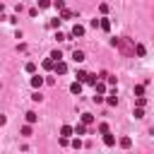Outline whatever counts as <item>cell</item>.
Returning <instances> with one entry per match:
<instances>
[{
	"mask_svg": "<svg viewBox=\"0 0 154 154\" xmlns=\"http://www.w3.org/2000/svg\"><path fill=\"white\" fill-rule=\"evenodd\" d=\"M53 70H55V75H65V72H67V63L55 60V63H53Z\"/></svg>",
	"mask_w": 154,
	"mask_h": 154,
	"instance_id": "obj_1",
	"label": "cell"
},
{
	"mask_svg": "<svg viewBox=\"0 0 154 154\" xmlns=\"http://www.w3.org/2000/svg\"><path fill=\"white\" fill-rule=\"evenodd\" d=\"M72 135H87V125H84V123H77V125L72 128Z\"/></svg>",
	"mask_w": 154,
	"mask_h": 154,
	"instance_id": "obj_2",
	"label": "cell"
},
{
	"mask_svg": "<svg viewBox=\"0 0 154 154\" xmlns=\"http://www.w3.org/2000/svg\"><path fill=\"white\" fill-rule=\"evenodd\" d=\"M70 36H84V26L82 24H75L72 31H70Z\"/></svg>",
	"mask_w": 154,
	"mask_h": 154,
	"instance_id": "obj_3",
	"label": "cell"
},
{
	"mask_svg": "<svg viewBox=\"0 0 154 154\" xmlns=\"http://www.w3.org/2000/svg\"><path fill=\"white\" fill-rule=\"evenodd\" d=\"M72 60H75V63H84V60H87V55H84L82 51H72Z\"/></svg>",
	"mask_w": 154,
	"mask_h": 154,
	"instance_id": "obj_4",
	"label": "cell"
},
{
	"mask_svg": "<svg viewBox=\"0 0 154 154\" xmlns=\"http://www.w3.org/2000/svg\"><path fill=\"white\" fill-rule=\"evenodd\" d=\"M103 144H106V147H113V144H116V137H113L111 132H103Z\"/></svg>",
	"mask_w": 154,
	"mask_h": 154,
	"instance_id": "obj_5",
	"label": "cell"
},
{
	"mask_svg": "<svg viewBox=\"0 0 154 154\" xmlns=\"http://www.w3.org/2000/svg\"><path fill=\"white\" fill-rule=\"evenodd\" d=\"M70 91L79 96V94H82V82H72V84H70Z\"/></svg>",
	"mask_w": 154,
	"mask_h": 154,
	"instance_id": "obj_6",
	"label": "cell"
},
{
	"mask_svg": "<svg viewBox=\"0 0 154 154\" xmlns=\"http://www.w3.org/2000/svg\"><path fill=\"white\" fill-rule=\"evenodd\" d=\"M99 29H103V31H111V22L103 17V19H99Z\"/></svg>",
	"mask_w": 154,
	"mask_h": 154,
	"instance_id": "obj_7",
	"label": "cell"
},
{
	"mask_svg": "<svg viewBox=\"0 0 154 154\" xmlns=\"http://www.w3.org/2000/svg\"><path fill=\"white\" fill-rule=\"evenodd\" d=\"M96 79H99L96 75H89V72H87V77H84V84H89V87H94V84H96Z\"/></svg>",
	"mask_w": 154,
	"mask_h": 154,
	"instance_id": "obj_8",
	"label": "cell"
},
{
	"mask_svg": "<svg viewBox=\"0 0 154 154\" xmlns=\"http://www.w3.org/2000/svg\"><path fill=\"white\" fill-rule=\"evenodd\" d=\"M41 84H43V77H38V75H34V77H31V87H34V89H38Z\"/></svg>",
	"mask_w": 154,
	"mask_h": 154,
	"instance_id": "obj_9",
	"label": "cell"
},
{
	"mask_svg": "<svg viewBox=\"0 0 154 154\" xmlns=\"http://www.w3.org/2000/svg\"><path fill=\"white\" fill-rule=\"evenodd\" d=\"M94 89H96V94H103V91H106V82H101V79H96V84H94Z\"/></svg>",
	"mask_w": 154,
	"mask_h": 154,
	"instance_id": "obj_10",
	"label": "cell"
},
{
	"mask_svg": "<svg viewBox=\"0 0 154 154\" xmlns=\"http://www.w3.org/2000/svg\"><path fill=\"white\" fill-rule=\"evenodd\" d=\"M79 123H84V125H91V123H94V116H91V113H82V120H79Z\"/></svg>",
	"mask_w": 154,
	"mask_h": 154,
	"instance_id": "obj_11",
	"label": "cell"
},
{
	"mask_svg": "<svg viewBox=\"0 0 154 154\" xmlns=\"http://www.w3.org/2000/svg\"><path fill=\"white\" fill-rule=\"evenodd\" d=\"M72 135V125H63L60 128V137H70Z\"/></svg>",
	"mask_w": 154,
	"mask_h": 154,
	"instance_id": "obj_12",
	"label": "cell"
},
{
	"mask_svg": "<svg viewBox=\"0 0 154 154\" xmlns=\"http://www.w3.org/2000/svg\"><path fill=\"white\" fill-rule=\"evenodd\" d=\"M72 17H75V12H70V10H65V7L60 10V19H72Z\"/></svg>",
	"mask_w": 154,
	"mask_h": 154,
	"instance_id": "obj_13",
	"label": "cell"
},
{
	"mask_svg": "<svg viewBox=\"0 0 154 154\" xmlns=\"http://www.w3.org/2000/svg\"><path fill=\"white\" fill-rule=\"evenodd\" d=\"M36 120H38V116H36L34 111H26V123H31V125H34Z\"/></svg>",
	"mask_w": 154,
	"mask_h": 154,
	"instance_id": "obj_14",
	"label": "cell"
},
{
	"mask_svg": "<svg viewBox=\"0 0 154 154\" xmlns=\"http://www.w3.org/2000/svg\"><path fill=\"white\" fill-rule=\"evenodd\" d=\"M120 147H123V149L132 147V140H130V137H120Z\"/></svg>",
	"mask_w": 154,
	"mask_h": 154,
	"instance_id": "obj_15",
	"label": "cell"
},
{
	"mask_svg": "<svg viewBox=\"0 0 154 154\" xmlns=\"http://www.w3.org/2000/svg\"><path fill=\"white\" fill-rule=\"evenodd\" d=\"M106 82H108L111 87H116V84H118V77H116V75H106Z\"/></svg>",
	"mask_w": 154,
	"mask_h": 154,
	"instance_id": "obj_16",
	"label": "cell"
},
{
	"mask_svg": "<svg viewBox=\"0 0 154 154\" xmlns=\"http://www.w3.org/2000/svg\"><path fill=\"white\" fill-rule=\"evenodd\" d=\"M53 63H55V60H51V58H46V60H43V70H53Z\"/></svg>",
	"mask_w": 154,
	"mask_h": 154,
	"instance_id": "obj_17",
	"label": "cell"
},
{
	"mask_svg": "<svg viewBox=\"0 0 154 154\" xmlns=\"http://www.w3.org/2000/svg\"><path fill=\"white\" fill-rule=\"evenodd\" d=\"M24 70H26V72H31V75H34V72H36V63H26V65H24Z\"/></svg>",
	"mask_w": 154,
	"mask_h": 154,
	"instance_id": "obj_18",
	"label": "cell"
},
{
	"mask_svg": "<svg viewBox=\"0 0 154 154\" xmlns=\"http://www.w3.org/2000/svg\"><path fill=\"white\" fill-rule=\"evenodd\" d=\"M22 135H24V137H29V135H31V123H26V125L22 128Z\"/></svg>",
	"mask_w": 154,
	"mask_h": 154,
	"instance_id": "obj_19",
	"label": "cell"
},
{
	"mask_svg": "<svg viewBox=\"0 0 154 154\" xmlns=\"http://www.w3.org/2000/svg\"><path fill=\"white\" fill-rule=\"evenodd\" d=\"M51 5H53L55 10H63V7H65V0H55V2H51Z\"/></svg>",
	"mask_w": 154,
	"mask_h": 154,
	"instance_id": "obj_20",
	"label": "cell"
},
{
	"mask_svg": "<svg viewBox=\"0 0 154 154\" xmlns=\"http://www.w3.org/2000/svg\"><path fill=\"white\" fill-rule=\"evenodd\" d=\"M60 22H63L60 17H58V19H51V24H48V26H51V29H58V26H60Z\"/></svg>",
	"mask_w": 154,
	"mask_h": 154,
	"instance_id": "obj_21",
	"label": "cell"
},
{
	"mask_svg": "<svg viewBox=\"0 0 154 154\" xmlns=\"http://www.w3.org/2000/svg\"><path fill=\"white\" fill-rule=\"evenodd\" d=\"M135 53H137V55H144L147 51H144V46H142V43H137V46H135Z\"/></svg>",
	"mask_w": 154,
	"mask_h": 154,
	"instance_id": "obj_22",
	"label": "cell"
},
{
	"mask_svg": "<svg viewBox=\"0 0 154 154\" xmlns=\"http://www.w3.org/2000/svg\"><path fill=\"white\" fill-rule=\"evenodd\" d=\"M51 60H63V53H60V51H53V53H51Z\"/></svg>",
	"mask_w": 154,
	"mask_h": 154,
	"instance_id": "obj_23",
	"label": "cell"
},
{
	"mask_svg": "<svg viewBox=\"0 0 154 154\" xmlns=\"http://www.w3.org/2000/svg\"><path fill=\"white\" fill-rule=\"evenodd\" d=\"M75 77H77V82H84V77H87V72H84V70H77V75H75Z\"/></svg>",
	"mask_w": 154,
	"mask_h": 154,
	"instance_id": "obj_24",
	"label": "cell"
},
{
	"mask_svg": "<svg viewBox=\"0 0 154 154\" xmlns=\"http://www.w3.org/2000/svg\"><path fill=\"white\" fill-rule=\"evenodd\" d=\"M36 2H38V7H41V10H46V7H51V0H36Z\"/></svg>",
	"mask_w": 154,
	"mask_h": 154,
	"instance_id": "obj_25",
	"label": "cell"
},
{
	"mask_svg": "<svg viewBox=\"0 0 154 154\" xmlns=\"http://www.w3.org/2000/svg\"><path fill=\"white\" fill-rule=\"evenodd\" d=\"M142 94H144V87L137 84V87H135V96H142Z\"/></svg>",
	"mask_w": 154,
	"mask_h": 154,
	"instance_id": "obj_26",
	"label": "cell"
},
{
	"mask_svg": "<svg viewBox=\"0 0 154 154\" xmlns=\"http://www.w3.org/2000/svg\"><path fill=\"white\" fill-rule=\"evenodd\" d=\"M135 118H144V108L137 106V108H135Z\"/></svg>",
	"mask_w": 154,
	"mask_h": 154,
	"instance_id": "obj_27",
	"label": "cell"
},
{
	"mask_svg": "<svg viewBox=\"0 0 154 154\" xmlns=\"http://www.w3.org/2000/svg\"><path fill=\"white\" fill-rule=\"evenodd\" d=\"M99 132H101V135L108 132V123H99Z\"/></svg>",
	"mask_w": 154,
	"mask_h": 154,
	"instance_id": "obj_28",
	"label": "cell"
},
{
	"mask_svg": "<svg viewBox=\"0 0 154 154\" xmlns=\"http://www.w3.org/2000/svg\"><path fill=\"white\" fill-rule=\"evenodd\" d=\"M99 12H101V14H106V12H108V5H106V2H101V5H99Z\"/></svg>",
	"mask_w": 154,
	"mask_h": 154,
	"instance_id": "obj_29",
	"label": "cell"
},
{
	"mask_svg": "<svg viewBox=\"0 0 154 154\" xmlns=\"http://www.w3.org/2000/svg\"><path fill=\"white\" fill-rule=\"evenodd\" d=\"M144 103H147V99H144V96H137V106H140V108H144Z\"/></svg>",
	"mask_w": 154,
	"mask_h": 154,
	"instance_id": "obj_30",
	"label": "cell"
},
{
	"mask_svg": "<svg viewBox=\"0 0 154 154\" xmlns=\"http://www.w3.org/2000/svg\"><path fill=\"white\" fill-rule=\"evenodd\" d=\"M5 123H7V118H5L2 113H0V125H5Z\"/></svg>",
	"mask_w": 154,
	"mask_h": 154,
	"instance_id": "obj_31",
	"label": "cell"
},
{
	"mask_svg": "<svg viewBox=\"0 0 154 154\" xmlns=\"http://www.w3.org/2000/svg\"><path fill=\"white\" fill-rule=\"evenodd\" d=\"M2 10H5V5H2V2H0V12H2Z\"/></svg>",
	"mask_w": 154,
	"mask_h": 154,
	"instance_id": "obj_32",
	"label": "cell"
},
{
	"mask_svg": "<svg viewBox=\"0 0 154 154\" xmlns=\"http://www.w3.org/2000/svg\"><path fill=\"white\" fill-rule=\"evenodd\" d=\"M0 89H2V84H0Z\"/></svg>",
	"mask_w": 154,
	"mask_h": 154,
	"instance_id": "obj_33",
	"label": "cell"
}]
</instances>
